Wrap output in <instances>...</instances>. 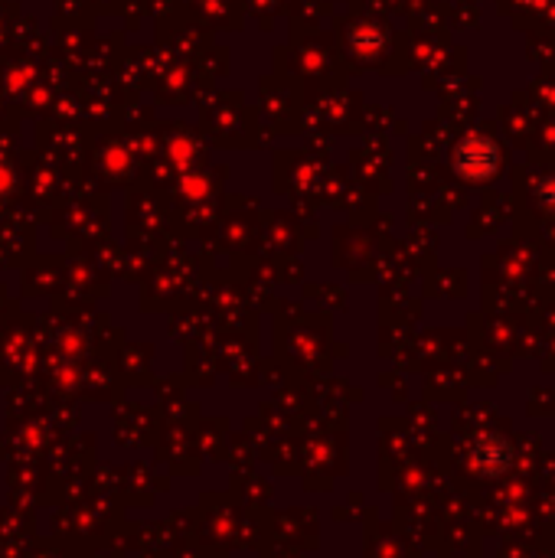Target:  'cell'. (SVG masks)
I'll list each match as a JSON object with an SVG mask.
<instances>
[{"label":"cell","mask_w":555,"mask_h":558,"mask_svg":"<svg viewBox=\"0 0 555 558\" xmlns=\"http://www.w3.org/2000/svg\"><path fill=\"white\" fill-rule=\"evenodd\" d=\"M454 173L467 183H487L493 173L500 170V147L490 134H467V138L454 147Z\"/></svg>","instance_id":"cell-1"},{"label":"cell","mask_w":555,"mask_h":558,"mask_svg":"<svg viewBox=\"0 0 555 558\" xmlns=\"http://www.w3.org/2000/svg\"><path fill=\"white\" fill-rule=\"evenodd\" d=\"M386 43H389V33H386V27H379V23L360 20L350 30V49L360 59H376L382 49H386Z\"/></svg>","instance_id":"cell-2"},{"label":"cell","mask_w":555,"mask_h":558,"mask_svg":"<svg viewBox=\"0 0 555 558\" xmlns=\"http://www.w3.org/2000/svg\"><path fill=\"white\" fill-rule=\"evenodd\" d=\"M474 467L484 474H500L510 467V448L500 438H480L474 448Z\"/></svg>","instance_id":"cell-3"},{"label":"cell","mask_w":555,"mask_h":558,"mask_svg":"<svg viewBox=\"0 0 555 558\" xmlns=\"http://www.w3.org/2000/svg\"><path fill=\"white\" fill-rule=\"evenodd\" d=\"M536 200L546 209H555V177H542L536 183Z\"/></svg>","instance_id":"cell-4"}]
</instances>
